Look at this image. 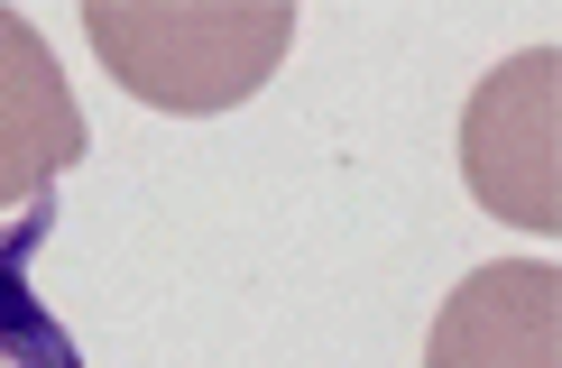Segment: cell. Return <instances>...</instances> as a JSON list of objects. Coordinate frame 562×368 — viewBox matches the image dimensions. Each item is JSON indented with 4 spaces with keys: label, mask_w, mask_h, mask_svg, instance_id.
<instances>
[{
    "label": "cell",
    "mask_w": 562,
    "mask_h": 368,
    "mask_svg": "<svg viewBox=\"0 0 562 368\" xmlns=\"http://www.w3.org/2000/svg\"><path fill=\"white\" fill-rule=\"evenodd\" d=\"M56 221H65L56 194L19 203V221H0V368H83L75 332H65V322L37 304V286H29V258L46 249Z\"/></svg>",
    "instance_id": "cell-5"
},
{
    "label": "cell",
    "mask_w": 562,
    "mask_h": 368,
    "mask_svg": "<svg viewBox=\"0 0 562 368\" xmlns=\"http://www.w3.org/2000/svg\"><path fill=\"white\" fill-rule=\"evenodd\" d=\"M425 368H562V276L544 258H488L434 313Z\"/></svg>",
    "instance_id": "cell-3"
},
{
    "label": "cell",
    "mask_w": 562,
    "mask_h": 368,
    "mask_svg": "<svg viewBox=\"0 0 562 368\" xmlns=\"http://www.w3.org/2000/svg\"><path fill=\"white\" fill-rule=\"evenodd\" d=\"M102 74L148 111H240L295 46L286 0H83Z\"/></svg>",
    "instance_id": "cell-1"
},
{
    "label": "cell",
    "mask_w": 562,
    "mask_h": 368,
    "mask_svg": "<svg viewBox=\"0 0 562 368\" xmlns=\"http://www.w3.org/2000/svg\"><path fill=\"white\" fill-rule=\"evenodd\" d=\"M83 157V102L65 83L56 46L19 10H0V212L37 203Z\"/></svg>",
    "instance_id": "cell-4"
},
{
    "label": "cell",
    "mask_w": 562,
    "mask_h": 368,
    "mask_svg": "<svg viewBox=\"0 0 562 368\" xmlns=\"http://www.w3.org/2000/svg\"><path fill=\"white\" fill-rule=\"evenodd\" d=\"M461 184L526 240L562 230V56L526 46L461 111Z\"/></svg>",
    "instance_id": "cell-2"
}]
</instances>
